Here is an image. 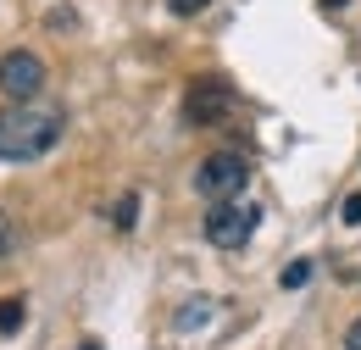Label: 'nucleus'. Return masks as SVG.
I'll return each instance as SVG.
<instances>
[{
  "instance_id": "f257e3e1",
  "label": "nucleus",
  "mask_w": 361,
  "mask_h": 350,
  "mask_svg": "<svg viewBox=\"0 0 361 350\" xmlns=\"http://www.w3.org/2000/svg\"><path fill=\"white\" fill-rule=\"evenodd\" d=\"M67 128L61 106H6L0 111V162H39L45 150H56V139Z\"/></svg>"
},
{
  "instance_id": "0eeeda50",
  "label": "nucleus",
  "mask_w": 361,
  "mask_h": 350,
  "mask_svg": "<svg viewBox=\"0 0 361 350\" xmlns=\"http://www.w3.org/2000/svg\"><path fill=\"white\" fill-rule=\"evenodd\" d=\"M134 222H139V195H134V189H128V195H123V200L111 206V228H123V234H128Z\"/></svg>"
},
{
  "instance_id": "7ed1b4c3",
  "label": "nucleus",
  "mask_w": 361,
  "mask_h": 350,
  "mask_svg": "<svg viewBox=\"0 0 361 350\" xmlns=\"http://www.w3.org/2000/svg\"><path fill=\"white\" fill-rule=\"evenodd\" d=\"M256 222H262L256 206H245V200H217V206L206 212V239H212L217 251H239V245H250Z\"/></svg>"
},
{
  "instance_id": "2eb2a0df",
  "label": "nucleus",
  "mask_w": 361,
  "mask_h": 350,
  "mask_svg": "<svg viewBox=\"0 0 361 350\" xmlns=\"http://www.w3.org/2000/svg\"><path fill=\"white\" fill-rule=\"evenodd\" d=\"M78 350H100V345H94V339H90V345H78Z\"/></svg>"
},
{
  "instance_id": "f03ea898",
  "label": "nucleus",
  "mask_w": 361,
  "mask_h": 350,
  "mask_svg": "<svg viewBox=\"0 0 361 350\" xmlns=\"http://www.w3.org/2000/svg\"><path fill=\"white\" fill-rule=\"evenodd\" d=\"M245 183H250V162L239 156V150H217V156H206L200 167H195V195L200 200H239L245 195Z\"/></svg>"
},
{
  "instance_id": "4468645a",
  "label": "nucleus",
  "mask_w": 361,
  "mask_h": 350,
  "mask_svg": "<svg viewBox=\"0 0 361 350\" xmlns=\"http://www.w3.org/2000/svg\"><path fill=\"white\" fill-rule=\"evenodd\" d=\"M322 6H328V11H339V6H345V0H322Z\"/></svg>"
},
{
  "instance_id": "6e6552de",
  "label": "nucleus",
  "mask_w": 361,
  "mask_h": 350,
  "mask_svg": "<svg viewBox=\"0 0 361 350\" xmlns=\"http://www.w3.org/2000/svg\"><path fill=\"white\" fill-rule=\"evenodd\" d=\"M278 284H283V289H306V284H312V262H289L278 272Z\"/></svg>"
},
{
  "instance_id": "f8f14e48",
  "label": "nucleus",
  "mask_w": 361,
  "mask_h": 350,
  "mask_svg": "<svg viewBox=\"0 0 361 350\" xmlns=\"http://www.w3.org/2000/svg\"><path fill=\"white\" fill-rule=\"evenodd\" d=\"M345 350H361V317L350 322V328H345Z\"/></svg>"
},
{
  "instance_id": "ddd939ff",
  "label": "nucleus",
  "mask_w": 361,
  "mask_h": 350,
  "mask_svg": "<svg viewBox=\"0 0 361 350\" xmlns=\"http://www.w3.org/2000/svg\"><path fill=\"white\" fill-rule=\"evenodd\" d=\"M6 251H11V217L0 212V256H6Z\"/></svg>"
},
{
  "instance_id": "9d476101",
  "label": "nucleus",
  "mask_w": 361,
  "mask_h": 350,
  "mask_svg": "<svg viewBox=\"0 0 361 350\" xmlns=\"http://www.w3.org/2000/svg\"><path fill=\"white\" fill-rule=\"evenodd\" d=\"M167 6H173V11H178V17H195V11H206V6H212V0H167Z\"/></svg>"
},
{
  "instance_id": "9b49d317",
  "label": "nucleus",
  "mask_w": 361,
  "mask_h": 350,
  "mask_svg": "<svg viewBox=\"0 0 361 350\" xmlns=\"http://www.w3.org/2000/svg\"><path fill=\"white\" fill-rule=\"evenodd\" d=\"M345 222H350V228L361 222V189H356V195H345Z\"/></svg>"
},
{
  "instance_id": "1a4fd4ad",
  "label": "nucleus",
  "mask_w": 361,
  "mask_h": 350,
  "mask_svg": "<svg viewBox=\"0 0 361 350\" xmlns=\"http://www.w3.org/2000/svg\"><path fill=\"white\" fill-rule=\"evenodd\" d=\"M200 322H212V301H189L178 311V328H200Z\"/></svg>"
},
{
  "instance_id": "423d86ee",
  "label": "nucleus",
  "mask_w": 361,
  "mask_h": 350,
  "mask_svg": "<svg viewBox=\"0 0 361 350\" xmlns=\"http://www.w3.org/2000/svg\"><path fill=\"white\" fill-rule=\"evenodd\" d=\"M23 322H28V301L23 295H6L0 301V334L11 339V334H23Z\"/></svg>"
},
{
  "instance_id": "20e7f679",
  "label": "nucleus",
  "mask_w": 361,
  "mask_h": 350,
  "mask_svg": "<svg viewBox=\"0 0 361 350\" xmlns=\"http://www.w3.org/2000/svg\"><path fill=\"white\" fill-rule=\"evenodd\" d=\"M39 89H45V61L34 50H6L0 56V95L11 106H28Z\"/></svg>"
},
{
  "instance_id": "39448f33",
  "label": "nucleus",
  "mask_w": 361,
  "mask_h": 350,
  "mask_svg": "<svg viewBox=\"0 0 361 350\" xmlns=\"http://www.w3.org/2000/svg\"><path fill=\"white\" fill-rule=\"evenodd\" d=\"M183 111H189V123H217V117L233 111V89H228L223 78H195L189 100H183Z\"/></svg>"
}]
</instances>
